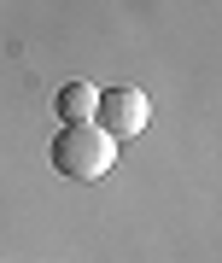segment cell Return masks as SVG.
I'll return each mask as SVG.
<instances>
[{
    "label": "cell",
    "mask_w": 222,
    "mask_h": 263,
    "mask_svg": "<svg viewBox=\"0 0 222 263\" xmlns=\"http://www.w3.org/2000/svg\"><path fill=\"white\" fill-rule=\"evenodd\" d=\"M47 158L65 181H100L117 170V141L100 129V123H65L47 146Z\"/></svg>",
    "instance_id": "1"
},
{
    "label": "cell",
    "mask_w": 222,
    "mask_h": 263,
    "mask_svg": "<svg viewBox=\"0 0 222 263\" xmlns=\"http://www.w3.org/2000/svg\"><path fill=\"white\" fill-rule=\"evenodd\" d=\"M94 123L111 135V141H129L152 123V100L140 94V88H100V100H94Z\"/></svg>",
    "instance_id": "2"
},
{
    "label": "cell",
    "mask_w": 222,
    "mask_h": 263,
    "mask_svg": "<svg viewBox=\"0 0 222 263\" xmlns=\"http://www.w3.org/2000/svg\"><path fill=\"white\" fill-rule=\"evenodd\" d=\"M94 100H100L94 82H65L53 94V111H59V123H94Z\"/></svg>",
    "instance_id": "3"
}]
</instances>
